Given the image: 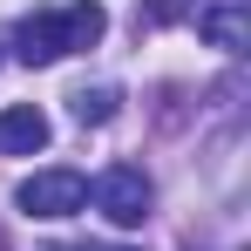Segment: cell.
I'll return each instance as SVG.
<instances>
[{"label":"cell","mask_w":251,"mask_h":251,"mask_svg":"<svg viewBox=\"0 0 251 251\" xmlns=\"http://www.w3.org/2000/svg\"><path fill=\"white\" fill-rule=\"evenodd\" d=\"M102 27H109L102 0L41 7V14H27V21L14 27V61H27V68H54V61H68V54L95 48V41H102Z\"/></svg>","instance_id":"6da1fadb"},{"label":"cell","mask_w":251,"mask_h":251,"mask_svg":"<svg viewBox=\"0 0 251 251\" xmlns=\"http://www.w3.org/2000/svg\"><path fill=\"white\" fill-rule=\"evenodd\" d=\"M88 197H95V210H102L116 231H136V224L150 217V204H156V183H150L136 163H109L95 183H88Z\"/></svg>","instance_id":"7a4b0ae2"},{"label":"cell","mask_w":251,"mask_h":251,"mask_svg":"<svg viewBox=\"0 0 251 251\" xmlns=\"http://www.w3.org/2000/svg\"><path fill=\"white\" fill-rule=\"evenodd\" d=\"M14 204L27 210V217H75V210H88V176L82 170H34L21 190H14Z\"/></svg>","instance_id":"3957f363"},{"label":"cell","mask_w":251,"mask_h":251,"mask_svg":"<svg viewBox=\"0 0 251 251\" xmlns=\"http://www.w3.org/2000/svg\"><path fill=\"white\" fill-rule=\"evenodd\" d=\"M190 21H197V34H204L217 54H245V48H251V14H245V0H204Z\"/></svg>","instance_id":"277c9868"},{"label":"cell","mask_w":251,"mask_h":251,"mask_svg":"<svg viewBox=\"0 0 251 251\" xmlns=\"http://www.w3.org/2000/svg\"><path fill=\"white\" fill-rule=\"evenodd\" d=\"M48 116L34 109V102H14V109H0V156H34V150H48Z\"/></svg>","instance_id":"5b68a950"},{"label":"cell","mask_w":251,"mask_h":251,"mask_svg":"<svg viewBox=\"0 0 251 251\" xmlns=\"http://www.w3.org/2000/svg\"><path fill=\"white\" fill-rule=\"evenodd\" d=\"M68 102H75V123H116V109H123V88H109V82H95V88H75V95H68Z\"/></svg>","instance_id":"8992f818"},{"label":"cell","mask_w":251,"mask_h":251,"mask_svg":"<svg viewBox=\"0 0 251 251\" xmlns=\"http://www.w3.org/2000/svg\"><path fill=\"white\" fill-rule=\"evenodd\" d=\"M204 0H143V21L150 27H170V21H190Z\"/></svg>","instance_id":"52a82bcc"},{"label":"cell","mask_w":251,"mask_h":251,"mask_svg":"<svg viewBox=\"0 0 251 251\" xmlns=\"http://www.w3.org/2000/svg\"><path fill=\"white\" fill-rule=\"evenodd\" d=\"M82 251H123V245H82Z\"/></svg>","instance_id":"ba28073f"}]
</instances>
